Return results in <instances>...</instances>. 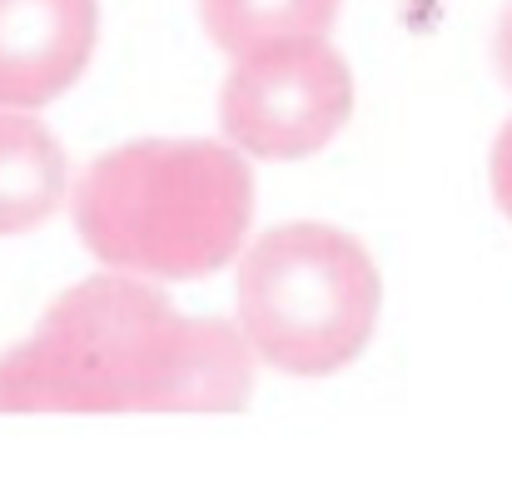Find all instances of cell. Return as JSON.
I'll list each match as a JSON object with an SVG mask.
<instances>
[{"label":"cell","instance_id":"3957f363","mask_svg":"<svg viewBox=\"0 0 512 487\" xmlns=\"http://www.w3.org/2000/svg\"><path fill=\"white\" fill-rule=\"evenodd\" d=\"M383 309L368 249L334 224H279L239 264V333L264 363L324 378L363 353Z\"/></svg>","mask_w":512,"mask_h":487},{"label":"cell","instance_id":"5b68a950","mask_svg":"<svg viewBox=\"0 0 512 487\" xmlns=\"http://www.w3.org/2000/svg\"><path fill=\"white\" fill-rule=\"evenodd\" d=\"M100 40V0H0V110L65 95Z\"/></svg>","mask_w":512,"mask_h":487},{"label":"cell","instance_id":"52a82bcc","mask_svg":"<svg viewBox=\"0 0 512 487\" xmlns=\"http://www.w3.org/2000/svg\"><path fill=\"white\" fill-rule=\"evenodd\" d=\"M343 0H199L204 35L224 55H249L279 40H329Z\"/></svg>","mask_w":512,"mask_h":487},{"label":"cell","instance_id":"7a4b0ae2","mask_svg":"<svg viewBox=\"0 0 512 487\" xmlns=\"http://www.w3.org/2000/svg\"><path fill=\"white\" fill-rule=\"evenodd\" d=\"M254 214V174L214 140H135L90 164L75 184L85 249L130 279H209Z\"/></svg>","mask_w":512,"mask_h":487},{"label":"cell","instance_id":"277c9868","mask_svg":"<svg viewBox=\"0 0 512 487\" xmlns=\"http://www.w3.org/2000/svg\"><path fill=\"white\" fill-rule=\"evenodd\" d=\"M353 115V75L329 40H279L234 60L219 90L229 150L254 160H309Z\"/></svg>","mask_w":512,"mask_h":487},{"label":"cell","instance_id":"9c48e42d","mask_svg":"<svg viewBox=\"0 0 512 487\" xmlns=\"http://www.w3.org/2000/svg\"><path fill=\"white\" fill-rule=\"evenodd\" d=\"M498 70H503V80L512 85V5H508V15H503V30H498Z\"/></svg>","mask_w":512,"mask_h":487},{"label":"cell","instance_id":"8992f818","mask_svg":"<svg viewBox=\"0 0 512 487\" xmlns=\"http://www.w3.org/2000/svg\"><path fill=\"white\" fill-rule=\"evenodd\" d=\"M70 189V160L55 135L25 115L0 110V234L40 229Z\"/></svg>","mask_w":512,"mask_h":487},{"label":"cell","instance_id":"6da1fadb","mask_svg":"<svg viewBox=\"0 0 512 487\" xmlns=\"http://www.w3.org/2000/svg\"><path fill=\"white\" fill-rule=\"evenodd\" d=\"M254 353L224 319H184L150 284L95 274L0 353V408H244Z\"/></svg>","mask_w":512,"mask_h":487},{"label":"cell","instance_id":"ba28073f","mask_svg":"<svg viewBox=\"0 0 512 487\" xmlns=\"http://www.w3.org/2000/svg\"><path fill=\"white\" fill-rule=\"evenodd\" d=\"M488 174H493V199H498V209L512 219V120L498 130V140H493Z\"/></svg>","mask_w":512,"mask_h":487}]
</instances>
